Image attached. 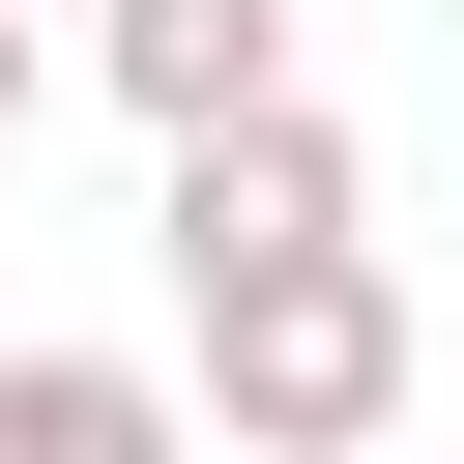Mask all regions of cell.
Masks as SVG:
<instances>
[{"label":"cell","instance_id":"6da1fadb","mask_svg":"<svg viewBox=\"0 0 464 464\" xmlns=\"http://www.w3.org/2000/svg\"><path fill=\"white\" fill-rule=\"evenodd\" d=\"M174 406L232 464H377L406 435V261H261V290H174Z\"/></svg>","mask_w":464,"mask_h":464},{"label":"cell","instance_id":"7a4b0ae2","mask_svg":"<svg viewBox=\"0 0 464 464\" xmlns=\"http://www.w3.org/2000/svg\"><path fill=\"white\" fill-rule=\"evenodd\" d=\"M174 290H261V261H377V174H348V116H261V145H174Z\"/></svg>","mask_w":464,"mask_h":464},{"label":"cell","instance_id":"3957f363","mask_svg":"<svg viewBox=\"0 0 464 464\" xmlns=\"http://www.w3.org/2000/svg\"><path fill=\"white\" fill-rule=\"evenodd\" d=\"M87 87H116L145 145H261V116H319L290 0H87Z\"/></svg>","mask_w":464,"mask_h":464},{"label":"cell","instance_id":"277c9868","mask_svg":"<svg viewBox=\"0 0 464 464\" xmlns=\"http://www.w3.org/2000/svg\"><path fill=\"white\" fill-rule=\"evenodd\" d=\"M0 464H203V406L145 348H0Z\"/></svg>","mask_w":464,"mask_h":464},{"label":"cell","instance_id":"5b68a950","mask_svg":"<svg viewBox=\"0 0 464 464\" xmlns=\"http://www.w3.org/2000/svg\"><path fill=\"white\" fill-rule=\"evenodd\" d=\"M29 87H58V29H29V0H0V145H29Z\"/></svg>","mask_w":464,"mask_h":464},{"label":"cell","instance_id":"8992f818","mask_svg":"<svg viewBox=\"0 0 464 464\" xmlns=\"http://www.w3.org/2000/svg\"><path fill=\"white\" fill-rule=\"evenodd\" d=\"M29 29H58V0H29Z\"/></svg>","mask_w":464,"mask_h":464}]
</instances>
